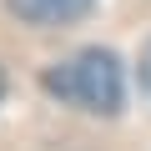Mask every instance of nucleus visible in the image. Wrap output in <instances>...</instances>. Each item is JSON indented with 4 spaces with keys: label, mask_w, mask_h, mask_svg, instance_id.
<instances>
[{
    "label": "nucleus",
    "mask_w": 151,
    "mask_h": 151,
    "mask_svg": "<svg viewBox=\"0 0 151 151\" xmlns=\"http://www.w3.org/2000/svg\"><path fill=\"white\" fill-rule=\"evenodd\" d=\"M141 86L151 91V40H146V50H141Z\"/></svg>",
    "instance_id": "nucleus-3"
},
{
    "label": "nucleus",
    "mask_w": 151,
    "mask_h": 151,
    "mask_svg": "<svg viewBox=\"0 0 151 151\" xmlns=\"http://www.w3.org/2000/svg\"><path fill=\"white\" fill-rule=\"evenodd\" d=\"M5 5L25 25H65V20H76V15L91 10V0H5Z\"/></svg>",
    "instance_id": "nucleus-2"
},
{
    "label": "nucleus",
    "mask_w": 151,
    "mask_h": 151,
    "mask_svg": "<svg viewBox=\"0 0 151 151\" xmlns=\"http://www.w3.org/2000/svg\"><path fill=\"white\" fill-rule=\"evenodd\" d=\"M40 86L60 106H76L86 116H116L126 101V76L111 50H76L70 60H60L40 76Z\"/></svg>",
    "instance_id": "nucleus-1"
},
{
    "label": "nucleus",
    "mask_w": 151,
    "mask_h": 151,
    "mask_svg": "<svg viewBox=\"0 0 151 151\" xmlns=\"http://www.w3.org/2000/svg\"><path fill=\"white\" fill-rule=\"evenodd\" d=\"M0 101H5V70H0Z\"/></svg>",
    "instance_id": "nucleus-4"
}]
</instances>
